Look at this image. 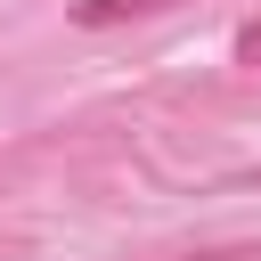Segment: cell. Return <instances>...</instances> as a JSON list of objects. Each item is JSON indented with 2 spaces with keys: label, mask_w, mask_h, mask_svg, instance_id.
I'll use <instances>...</instances> for the list:
<instances>
[{
  "label": "cell",
  "mask_w": 261,
  "mask_h": 261,
  "mask_svg": "<svg viewBox=\"0 0 261 261\" xmlns=\"http://www.w3.org/2000/svg\"><path fill=\"white\" fill-rule=\"evenodd\" d=\"M163 8H179V0H82L73 8V24H139V16H163Z\"/></svg>",
  "instance_id": "1"
},
{
  "label": "cell",
  "mask_w": 261,
  "mask_h": 261,
  "mask_svg": "<svg viewBox=\"0 0 261 261\" xmlns=\"http://www.w3.org/2000/svg\"><path fill=\"white\" fill-rule=\"evenodd\" d=\"M188 261H261V237H253V245H204V253H188Z\"/></svg>",
  "instance_id": "2"
},
{
  "label": "cell",
  "mask_w": 261,
  "mask_h": 261,
  "mask_svg": "<svg viewBox=\"0 0 261 261\" xmlns=\"http://www.w3.org/2000/svg\"><path fill=\"white\" fill-rule=\"evenodd\" d=\"M237 65H261V24H245V33H237Z\"/></svg>",
  "instance_id": "3"
}]
</instances>
